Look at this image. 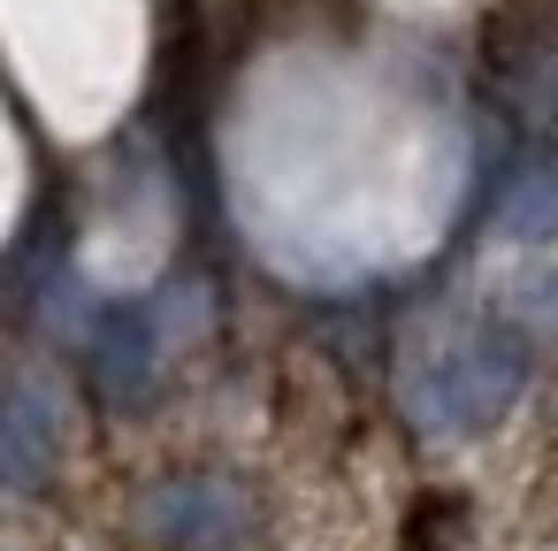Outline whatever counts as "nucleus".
<instances>
[{
	"label": "nucleus",
	"mask_w": 558,
	"mask_h": 551,
	"mask_svg": "<svg viewBox=\"0 0 558 551\" xmlns=\"http://www.w3.org/2000/svg\"><path fill=\"white\" fill-rule=\"evenodd\" d=\"M520 383H527V352L505 330H474L444 360H428V375L413 383V421L428 436H474L512 414Z\"/></svg>",
	"instance_id": "f257e3e1"
},
{
	"label": "nucleus",
	"mask_w": 558,
	"mask_h": 551,
	"mask_svg": "<svg viewBox=\"0 0 558 551\" xmlns=\"http://www.w3.org/2000/svg\"><path fill=\"white\" fill-rule=\"evenodd\" d=\"M146 528L161 543H192V551H230L245 536V505L230 482H169L146 505Z\"/></svg>",
	"instance_id": "f03ea898"
},
{
	"label": "nucleus",
	"mask_w": 558,
	"mask_h": 551,
	"mask_svg": "<svg viewBox=\"0 0 558 551\" xmlns=\"http://www.w3.org/2000/svg\"><path fill=\"white\" fill-rule=\"evenodd\" d=\"M54 452H62V414H54V398H47L32 375H16L9 421H0V459H9V482H16V490H39V475H47Z\"/></svg>",
	"instance_id": "7ed1b4c3"
},
{
	"label": "nucleus",
	"mask_w": 558,
	"mask_h": 551,
	"mask_svg": "<svg viewBox=\"0 0 558 551\" xmlns=\"http://www.w3.org/2000/svg\"><path fill=\"white\" fill-rule=\"evenodd\" d=\"M146 375H154V307H123L100 330V383L116 398H138Z\"/></svg>",
	"instance_id": "20e7f679"
},
{
	"label": "nucleus",
	"mask_w": 558,
	"mask_h": 551,
	"mask_svg": "<svg viewBox=\"0 0 558 551\" xmlns=\"http://www.w3.org/2000/svg\"><path fill=\"white\" fill-rule=\"evenodd\" d=\"M497 238L505 245H543V238H558V177H520L512 192H505V207H497Z\"/></svg>",
	"instance_id": "39448f33"
}]
</instances>
